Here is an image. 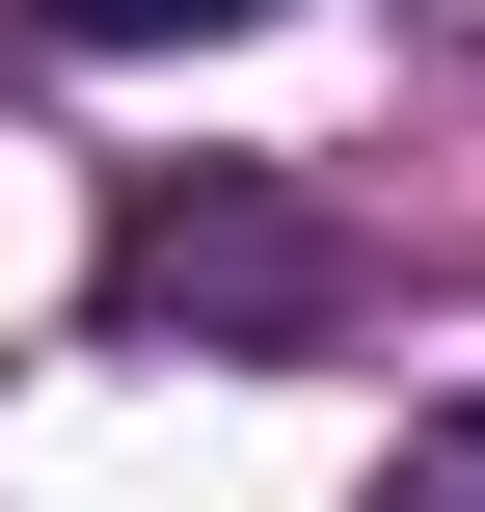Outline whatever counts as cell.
<instances>
[{"mask_svg": "<svg viewBox=\"0 0 485 512\" xmlns=\"http://www.w3.org/2000/svg\"><path fill=\"white\" fill-rule=\"evenodd\" d=\"M351 512H485V405H405V459H378Z\"/></svg>", "mask_w": 485, "mask_h": 512, "instance_id": "obj_2", "label": "cell"}, {"mask_svg": "<svg viewBox=\"0 0 485 512\" xmlns=\"http://www.w3.org/2000/svg\"><path fill=\"white\" fill-rule=\"evenodd\" d=\"M54 54H162V27H270V0H27Z\"/></svg>", "mask_w": 485, "mask_h": 512, "instance_id": "obj_3", "label": "cell"}, {"mask_svg": "<svg viewBox=\"0 0 485 512\" xmlns=\"http://www.w3.org/2000/svg\"><path fill=\"white\" fill-rule=\"evenodd\" d=\"M108 324L297 351V324H351V243H324L297 189H243V162H162V189H108Z\"/></svg>", "mask_w": 485, "mask_h": 512, "instance_id": "obj_1", "label": "cell"}]
</instances>
